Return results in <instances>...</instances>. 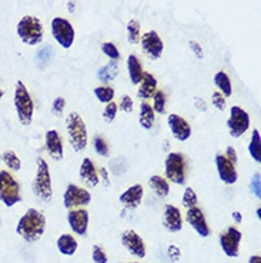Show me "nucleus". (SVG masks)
<instances>
[{"instance_id":"48","label":"nucleus","mask_w":261,"mask_h":263,"mask_svg":"<svg viewBox=\"0 0 261 263\" xmlns=\"http://www.w3.org/2000/svg\"><path fill=\"white\" fill-rule=\"evenodd\" d=\"M100 175H102V179H103V182L105 184H110V180H109V173H107V169L106 167H100Z\"/></svg>"},{"instance_id":"23","label":"nucleus","mask_w":261,"mask_h":263,"mask_svg":"<svg viewBox=\"0 0 261 263\" xmlns=\"http://www.w3.org/2000/svg\"><path fill=\"white\" fill-rule=\"evenodd\" d=\"M156 122V113L153 110L151 105H149L147 102H143L140 105V112H138V123L140 126L146 129V130H150L151 127L154 126Z\"/></svg>"},{"instance_id":"34","label":"nucleus","mask_w":261,"mask_h":263,"mask_svg":"<svg viewBox=\"0 0 261 263\" xmlns=\"http://www.w3.org/2000/svg\"><path fill=\"white\" fill-rule=\"evenodd\" d=\"M93 147H94V152L100 156H103V158L109 156V145H107V142H106L103 136L96 135L93 138Z\"/></svg>"},{"instance_id":"6","label":"nucleus","mask_w":261,"mask_h":263,"mask_svg":"<svg viewBox=\"0 0 261 263\" xmlns=\"http://www.w3.org/2000/svg\"><path fill=\"white\" fill-rule=\"evenodd\" d=\"M164 173L166 179L174 184H184L187 179V160L183 153L171 152L164 160Z\"/></svg>"},{"instance_id":"8","label":"nucleus","mask_w":261,"mask_h":263,"mask_svg":"<svg viewBox=\"0 0 261 263\" xmlns=\"http://www.w3.org/2000/svg\"><path fill=\"white\" fill-rule=\"evenodd\" d=\"M250 115L240 106H233L230 109V116L227 120V127H229L230 136L234 139L242 138L246 135V132L250 129Z\"/></svg>"},{"instance_id":"28","label":"nucleus","mask_w":261,"mask_h":263,"mask_svg":"<svg viewBox=\"0 0 261 263\" xmlns=\"http://www.w3.org/2000/svg\"><path fill=\"white\" fill-rule=\"evenodd\" d=\"M214 83L217 89L220 90L224 98H230L233 95V86H231V80H230L229 74L226 72H217L214 74Z\"/></svg>"},{"instance_id":"4","label":"nucleus","mask_w":261,"mask_h":263,"mask_svg":"<svg viewBox=\"0 0 261 263\" xmlns=\"http://www.w3.org/2000/svg\"><path fill=\"white\" fill-rule=\"evenodd\" d=\"M13 102L20 123L25 126L30 125L33 120V113H34V103H33V99L27 90V87L22 80L16 83Z\"/></svg>"},{"instance_id":"17","label":"nucleus","mask_w":261,"mask_h":263,"mask_svg":"<svg viewBox=\"0 0 261 263\" xmlns=\"http://www.w3.org/2000/svg\"><path fill=\"white\" fill-rule=\"evenodd\" d=\"M186 217H187V222L190 223V226L193 229L196 230L197 235L202 237H207L210 235V228L207 224V220H206V216L200 208H190L187 209V213H186Z\"/></svg>"},{"instance_id":"16","label":"nucleus","mask_w":261,"mask_h":263,"mask_svg":"<svg viewBox=\"0 0 261 263\" xmlns=\"http://www.w3.org/2000/svg\"><path fill=\"white\" fill-rule=\"evenodd\" d=\"M67 222L76 235L85 236L89 229V212L86 209H72L67 215Z\"/></svg>"},{"instance_id":"12","label":"nucleus","mask_w":261,"mask_h":263,"mask_svg":"<svg viewBox=\"0 0 261 263\" xmlns=\"http://www.w3.org/2000/svg\"><path fill=\"white\" fill-rule=\"evenodd\" d=\"M142 42V49H143L144 54L149 58L150 60H158L162 58L164 50L163 40L160 39V36L156 32L144 33L143 36L140 37Z\"/></svg>"},{"instance_id":"21","label":"nucleus","mask_w":261,"mask_h":263,"mask_svg":"<svg viewBox=\"0 0 261 263\" xmlns=\"http://www.w3.org/2000/svg\"><path fill=\"white\" fill-rule=\"evenodd\" d=\"M78 175H80V179L83 182H86L92 187H96L100 183V176H98L97 169H96V164L93 163V160L90 158H85L82 160Z\"/></svg>"},{"instance_id":"5","label":"nucleus","mask_w":261,"mask_h":263,"mask_svg":"<svg viewBox=\"0 0 261 263\" xmlns=\"http://www.w3.org/2000/svg\"><path fill=\"white\" fill-rule=\"evenodd\" d=\"M17 36L23 43H26L29 46H36L42 43L43 36H45V29L37 17L25 16L17 23Z\"/></svg>"},{"instance_id":"13","label":"nucleus","mask_w":261,"mask_h":263,"mask_svg":"<svg viewBox=\"0 0 261 263\" xmlns=\"http://www.w3.org/2000/svg\"><path fill=\"white\" fill-rule=\"evenodd\" d=\"M122 243L126 248V250L130 255H133V256L138 257V259L146 257V253H147L146 243H144L143 237L140 236L136 230L129 229L123 232V235H122Z\"/></svg>"},{"instance_id":"38","label":"nucleus","mask_w":261,"mask_h":263,"mask_svg":"<svg viewBox=\"0 0 261 263\" xmlns=\"http://www.w3.org/2000/svg\"><path fill=\"white\" fill-rule=\"evenodd\" d=\"M117 110H118V106L114 103V102H110V103H107L105 107V110H103V119H105L106 122H109L111 123L116 116H117Z\"/></svg>"},{"instance_id":"2","label":"nucleus","mask_w":261,"mask_h":263,"mask_svg":"<svg viewBox=\"0 0 261 263\" xmlns=\"http://www.w3.org/2000/svg\"><path fill=\"white\" fill-rule=\"evenodd\" d=\"M66 130L69 143L74 152L85 151L87 146V126L77 112H72L66 118Z\"/></svg>"},{"instance_id":"24","label":"nucleus","mask_w":261,"mask_h":263,"mask_svg":"<svg viewBox=\"0 0 261 263\" xmlns=\"http://www.w3.org/2000/svg\"><path fill=\"white\" fill-rule=\"evenodd\" d=\"M127 70H129V78H130L133 85H138L143 78V67L136 54H130L127 58Z\"/></svg>"},{"instance_id":"52","label":"nucleus","mask_w":261,"mask_h":263,"mask_svg":"<svg viewBox=\"0 0 261 263\" xmlns=\"http://www.w3.org/2000/svg\"><path fill=\"white\" fill-rule=\"evenodd\" d=\"M5 96V90H3V87L0 86V100H2V98Z\"/></svg>"},{"instance_id":"33","label":"nucleus","mask_w":261,"mask_h":263,"mask_svg":"<svg viewBox=\"0 0 261 263\" xmlns=\"http://www.w3.org/2000/svg\"><path fill=\"white\" fill-rule=\"evenodd\" d=\"M166 103H167L166 93L163 90H156V93L153 95V106H151L154 113L163 115L164 110H166Z\"/></svg>"},{"instance_id":"32","label":"nucleus","mask_w":261,"mask_h":263,"mask_svg":"<svg viewBox=\"0 0 261 263\" xmlns=\"http://www.w3.org/2000/svg\"><path fill=\"white\" fill-rule=\"evenodd\" d=\"M140 23L136 19H131L127 23V40L131 45H136L140 42Z\"/></svg>"},{"instance_id":"30","label":"nucleus","mask_w":261,"mask_h":263,"mask_svg":"<svg viewBox=\"0 0 261 263\" xmlns=\"http://www.w3.org/2000/svg\"><path fill=\"white\" fill-rule=\"evenodd\" d=\"M93 93L97 98L98 102L105 103V105L113 102V99H114V89L111 86H98V87H96L93 90Z\"/></svg>"},{"instance_id":"44","label":"nucleus","mask_w":261,"mask_h":263,"mask_svg":"<svg viewBox=\"0 0 261 263\" xmlns=\"http://www.w3.org/2000/svg\"><path fill=\"white\" fill-rule=\"evenodd\" d=\"M167 255H169L173 263H176L180 260V249L177 248L176 245H170L169 249H167Z\"/></svg>"},{"instance_id":"42","label":"nucleus","mask_w":261,"mask_h":263,"mask_svg":"<svg viewBox=\"0 0 261 263\" xmlns=\"http://www.w3.org/2000/svg\"><path fill=\"white\" fill-rule=\"evenodd\" d=\"M52 56H53V49L50 46L42 47V49L39 50V53H37V59H39L42 63H45V65H47V63L50 62Z\"/></svg>"},{"instance_id":"51","label":"nucleus","mask_w":261,"mask_h":263,"mask_svg":"<svg viewBox=\"0 0 261 263\" xmlns=\"http://www.w3.org/2000/svg\"><path fill=\"white\" fill-rule=\"evenodd\" d=\"M69 12H70V13L74 12V3H73V2H69Z\"/></svg>"},{"instance_id":"31","label":"nucleus","mask_w":261,"mask_h":263,"mask_svg":"<svg viewBox=\"0 0 261 263\" xmlns=\"http://www.w3.org/2000/svg\"><path fill=\"white\" fill-rule=\"evenodd\" d=\"M2 159L9 169L12 171H20L22 169V162H20L19 156L14 153L13 151H5L2 153Z\"/></svg>"},{"instance_id":"15","label":"nucleus","mask_w":261,"mask_h":263,"mask_svg":"<svg viewBox=\"0 0 261 263\" xmlns=\"http://www.w3.org/2000/svg\"><path fill=\"white\" fill-rule=\"evenodd\" d=\"M215 167H217L220 180L226 184H234L238 180V173L235 169V164L231 163L224 155L215 156Z\"/></svg>"},{"instance_id":"43","label":"nucleus","mask_w":261,"mask_h":263,"mask_svg":"<svg viewBox=\"0 0 261 263\" xmlns=\"http://www.w3.org/2000/svg\"><path fill=\"white\" fill-rule=\"evenodd\" d=\"M133 99L129 95H123L122 100H120V110H123L124 113H131L133 112Z\"/></svg>"},{"instance_id":"39","label":"nucleus","mask_w":261,"mask_h":263,"mask_svg":"<svg viewBox=\"0 0 261 263\" xmlns=\"http://www.w3.org/2000/svg\"><path fill=\"white\" fill-rule=\"evenodd\" d=\"M92 257H93V262L94 263H107L109 262V257H107L105 249H103L100 245H94V246H93Z\"/></svg>"},{"instance_id":"36","label":"nucleus","mask_w":261,"mask_h":263,"mask_svg":"<svg viewBox=\"0 0 261 263\" xmlns=\"http://www.w3.org/2000/svg\"><path fill=\"white\" fill-rule=\"evenodd\" d=\"M102 52L105 53L106 56L111 60H118V58H120L118 49L113 43H110V42H106V43L102 45Z\"/></svg>"},{"instance_id":"27","label":"nucleus","mask_w":261,"mask_h":263,"mask_svg":"<svg viewBox=\"0 0 261 263\" xmlns=\"http://www.w3.org/2000/svg\"><path fill=\"white\" fill-rule=\"evenodd\" d=\"M118 74V63L117 60H111L110 63H107L103 67H100L97 70V78L102 83H110L117 78Z\"/></svg>"},{"instance_id":"7","label":"nucleus","mask_w":261,"mask_h":263,"mask_svg":"<svg viewBox=\"0 0 261 263\" xmlns=\"http://www.w3.org/2000/svg\"><path fill=\"white\" fill-rule=\"evenodd\" d=\"M0 200L7 208L22 202L20 183L9 171H0Z\"/></svg>"},{"instance_id":"18","label":"nucleus","mask_w":261,"mask_h":263,"mask_svg":"<svg viewBox=\"0 0 261 263\" xmlns=\"http://www.w3.org/2000/svg\"><path fill=\"white\" fill-rule=\"evenodd\" d=\"M45 145H46L47 153L50 155V158L56 162H59L63 159L65 155V147H63V140L60 138L59 132L50 129L46 132L45 136Z\"/></svg>"},{"instance_id":"45","label":"nucleus","mask_w":261,"mask_h":263,"mask_svg":"<svg viewBox=\"0 0 261 263\" xmlns=\"http://www.w3.org/2000/svg\"><path fill=\"white\" fill-rule=\"evenodd\" d=\"M224 156L229 159L230 162L233 164H237L238 162V156H237V152L233 146H227V149H226V153H224Z\"/></svg>"},{"instance_id":"40","label":"nucleus","mask_w":261,"mask_h":263,"mask_svg":"<svg viewBox=\"0 0 261 263\" xmlns=\"http://www.w3.org/2000/svg\"><path fill=\"white\" fill-rule=\"evenodd\" d=\"M250 189H251V193L254 195L257 199L261 197V176L260 173H255L253 179H251V183H250Z\"/></svg>"},{"instance_id":"53","label":"nucleus","mask_w":261,"mask_h":263,"mask_svg":"<svg viewBox=\"0 0 261 263\" xmlns=\"http://www.w3.org/2000/svg\"><path fill=\"white\" fill-rule=\"evenodd\" d=\"M130 263H137V262H130Z\"/></svg>"},{"instance_id":"37","label":"nucleus","mask_w":261,"mask_h":263,"mask_svg":"<svg viewBox=\"0 0 261 263\" xmlns=\"http://www.w3.org/2000/svg\"><path fill=\"white\" fill-rule=\"evenodd\" d=\"M211 103L220 112H224L227 109V100H226V98L220 92H213V95H211Z\"/></svg>"},{"instance_id":"25","label":"nucleus","mask_w":261,"mask_h":263,"mask_svg":"<svg viewBox=\"0 0 261 263\" xmlns=\"http://www.w3.org/2000/svg\"><path fill=\"white\" fill-rule=\"evenodd\" d=\"M149 186H150V189L154 193H156L157 196L162 197H167L170 195V184L169 180L163 176H158V175H154V176H151L149 179Z\"/></svg>"},{"instance_id":"19","label":"nucleus","mask_w":261,"mask_h":263,"mask_svg":"<svg viewBox=\"0 0 261 263\" xmlns=\"http://www.w3.org/2000/svg\"><path fill=\"white\" fill-rule=\"evenodd\" d=\"M163 226L170 232L177 233L183 229V217L178 208L173 204H166L163 213Z\"/></svg>"},{"instance_id":"35","label":"nucleus","mask_w":261,"mask_h":263,"mask_svg":"<svg viewBox=\"0 0 261 263\" xmlns=\"http://www.w3.org/2000/svg\"><path fill=\"white\" fill-rule=\"evenodd\" d=\"M197 202H198V199H197L196 192L193 191L191 187H186V191H184V195H183L184 208H186V209L194 208V206H197Z\"/></svg>"},{"instance_id":"9","label":"nucleus","mask_w":261,"mask_h":263,"mask_svg":"<svg viewBox=\"0 0 261 263\" xmlns=\"http://www.w3.org/2000/svg\"><path fill=\"white\" fill-rule=\"evenodd\" d=\"M92 202V193L77 184L70 183L66 187L65 195H63V203L66 209L72 211L77 209L82 206H87Z\"/></svg>"},{"instance_id":"3","label":"nucleus","mask_w":261,"mask_h":263,"mask_svg":"<svg viewBox=\"0 0 261 263\" xmlns=\"http://www.w3.org/2000/svg\"><path fill=\"white\" fill-rule=\"evenodd\" d=\"M33 193L42 199L43 202H52L53 199V186H52V175L49 164L43 158H37V169L32 183Z\"/></svg>"},{"instance_id":"49","label":"nucleus","mask_w":261,"mask_h":263,"mask_svg":"<svg viewBox=\"0 0 261 263\" xmlns=\"http://www.w3.org/2000/svg\"><path fill=\"white\" fill-rule=\"evenodd\" d=\"M231 216H233V219H234L235 223H242L243 222V216L240 212H233V213H231Z\"/></svg>"},{"instance_id":"11","label":"nucleus","mask_w":261,"mask_h":263,"mask_svg":"<svg viewBox=\"0 0 261 263\" xmlns=\"http://www.w3.org/2000/svg\"><path fill=\"white\" fill-rule=\"evenodd\" d=\"M242 232L230 226L220 235V246L223 252L229 257H237L240 253V242H242Z\"/></svg>"},{"instance_id":"20","label":"nucleus","mask_w":261,"mask_h":263,"mask_svg":"<svg viewBox=\"0 0 261 263\" xmlns=\"http://www.w3.org/2000/svg\"><path fill=\"white\" fill-rule=\"evenodd\" d=\"M144 196V189L142 184H133L130 186L129 189L126 192H123L120 197H118V200H120V203H123L127 209H137L140 203H142V200H143Z\"/></svg>"},{"instance_id":"50","label":"nucleus","mask_w":261,"mask_h":263,"mask_svg":"<svg viewBox=\"0 0 261 263\" xmlns=\"http://www.w3.org/2000/svg\"><path fill=\"white\" fill-rule=\"evenodd\" d=\"M248 263H261V256L260 255H254V256L250 257Z\"/></svg>"},{"instance_id":"10","label":"nucleus","mask_w":261,"mask_h":263,"mask_svg":"<svg viewBox=\"0 0 261 263\" xmlns=\"http://www.w3.org/2000/svg\"><path fill=\"white\" fill-rule=\"evenodd\" d=\"M52 34L63 49H70L74 43V29L72 23L63 17H54L52 20Z\"/></svg>"},{"instance_id":"14","label":"nucleus","mask_w":261,"mask_h":263,"mask_svg":"<svg viewBox=\"0 0 261 263\" xmlns=\"http://www.w3.org/2000/svg\"><path fill=\"white\" fill-rule=\"evenodd\" d=\"M167 125H169L170 130H171V135L178 142H186L191 136V126L189 125V122L184 118H182V116L176 115V113L169 115Z\"/></svg>"},{"instance_id":"41","label":"nucleus","mask_w":261,"mask_h":263,"mask_svg":"<svg viewBox=\"0 0 261 263\" xmlns=\"http://www.w3.org/2000/svg\"><path fill=\"white\" fill-rule=\"evenodd\" d=\"M65 107H66L65 98H62V96H57V98L53 100L52 112L54 113L56 116H62V115H63V110H65Z\"/></svg>"},{"instance_id":"22","label":"nucleus","mask_w":261,"mask_h":263,"mask_svg":"<svg viewBox=\"0 0 261 263\" xmlns=\"http://www.w3.org/2000/svg\"><path fill=\"white\" fill-rule=\"evenodd\" d=\"M137 98L142 100H147V99L153 98V95L157 90V79L149 72H143V78L142 82L138 83Z\"/></svg>"},{"instance_id":"29","label":"nucleus","mask_w":261,"mask_h":263,"mask_svg":"<svg viewBox=\"0 0 261 263\" xmlns=\"http://www.w3.org/2000/svg\"><path fill=\"white\" fill-rule=\"evenodd\" d=\"M248 152L251 155V158L254 159L257 163L261 162V138H260V130L254 129L251 132V140H250V145H248Z\"/></svg>"},{"instance_id":"26","label":"nucleus","mask_w":261,"mask_h":263,"mask_svg":"<svg viewBox=\"0 0 261 263\" xmlns=\"http://www.w3.org/2000/svg\"><path fill=\"white\" fill-rule=\"evenodd\" d=\"M77 240L72 236V235H62V236L57 239V249L62 255H66V256H72L76 253L77 250Z\"/></svg>"},{"instance_id":"46","label":"nucleus","mask_w":261,"mask_h":263,"mask_svg":"<svg viewBox=\"0 0 261 263\" xmlns=\"http://www.w3.org/2000/svg\"><path fill=\"white\" fill-rule=\"evenodd\" d=\"M190 47H191V50H193V53L196 54L197 59H203L204 58V53H203V49L202 46L197 43V42H194V40H190Z\"/></svg>"},{"instance_id":"1","label":"nucleus","mask_w":261,"mask_h":263,"mask_svg":"<svg viewBox=\"0 0 261 263\" xmlns=\"http://www.w3.org/2000/svg\"><path fill=\"white\" fill-rule=\"evenodd\" d=\"M46 230V217L37 209L29 211L20 217L16 226L17 235L22 236L26 242H36L45 235Z\"/></svg>"},{"instance_id":"47","label":"nucleus","mask_w":261,"mask_h":263,"mask_svg":"<svg viewBox=\"0 0 261 263\" xmlns=\"http://www.w3.org/2000/svg\"><path fill=\"white\" fill-rule=\"evenodd\" d=\"M194 106H196L197 110H202V112H207V103L204 102V99H202V98L194 99Z\"/></svg>"}]
</instances>
